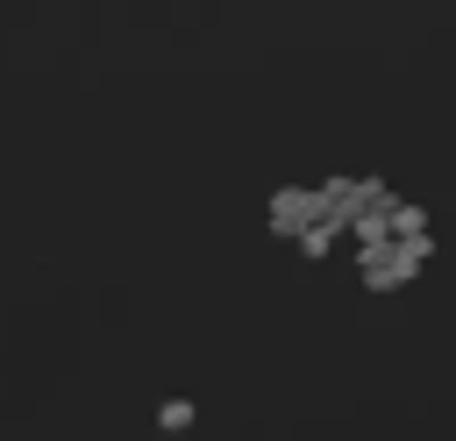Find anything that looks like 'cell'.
<instances>
[{
	"mask_svg": "<svg viewBox=\"0 0 456 441\" xmlns=\"http://www.w3.org/2000/svg\"><path fill=\"white\" fill-rule=\"evenodd\" d=\"M321 213H328V206H321V192H306V185H285V192L271 199V228H278V235H292V242H299Z\"/></svg>",
	"mask_w": 456,
	"mask_h": 441,
	"instance_id": "obj_1",
	"label": "cell"
},
{
	"mask_svg": "<svg viewBox=\"0 0 456 441\" xmlns=\"http://www.w3.org/2000/svg\"><path fill=\"white\" fill-rule=\"evenodd\" d=\"M157 427H164V434H185V427H192V398H164V405H157Z\"/></svg>",
	"mask_w": 456,
	"mask_h": 441,
	"instance_id": "obj_2",
	"label": "cell"
}]
</instances>
